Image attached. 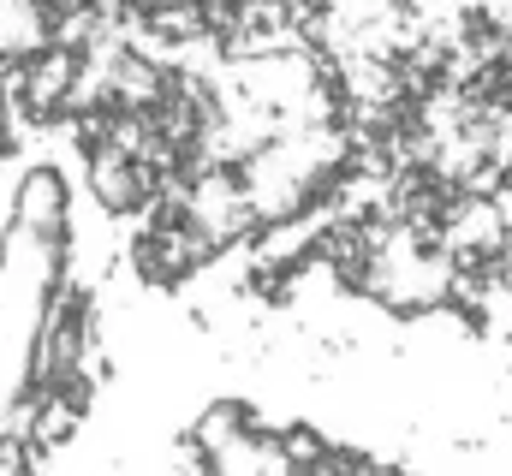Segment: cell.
<instances>
[{
    "label": "cell",
    "mask_w": 512,
    "mask_h": 476,
    "mask_svg": "<svg viewBox=\"0 0 512 476\" xmlns=\"http://www.w3.org/2000/svg\"><path fill=\"white\" fill-rule=\"evenodd\" d=\"M12 233L66 250V233H72V185H66L60 167L36 161V167H24L12 179Z\"/></svg>",
    "instance_id": "1"
}]
</instances>
